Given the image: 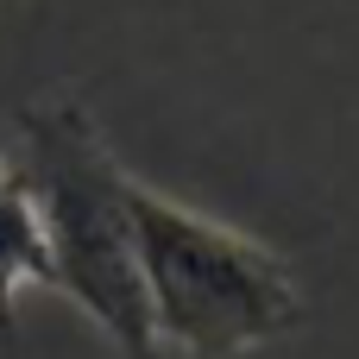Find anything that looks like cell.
Instances as JSON below:
<instances>
[{"label": "cell", "instance_id": "cell-2", "mask_svg": "<svg viewBox=\"0 0 359 359\" xmlns=\"http://www.w3.org/2000/svg\"><path fill=\"white\" fill-rule=\"evenodd\" d=\"M133 221L158 347L183 359H240L309 322V290L252 233L158 196L151 183L133 189Z\"/></svg>", "mask_w": 359, "mask_h": 359}, {"label": "cell", "instance_id": "cell-3", "mask_svg": "<svg viewBox=\"0 0 359 359\" xmlns=\"http://www.w3.org/2000/svg\"><path fill=\"white\" fill-rule=\"evenodd\" d=\"M19 290H50V246L25 170L0 158V328L13 322Z\"/></svg>", "mask_w": 359, "mask_h": 359}, {"label": "cell", "instance_id": "cell-1", "mask_svg": "<svg viewBox=\"0 0 359 359\" xmlns=\"http://www.w3.org/2000/svg\"><path fill=\"white\" fill-rule=\"evenodd\" d=\"M19 170L32 183L44 246H50V290H63L120 359H158L145 265H139V221L133 189L139 177L114 158L95 114L82 101H32L19 114Z\"/></svg>", "mask_w": 359, "mask_h": 359}]
</instances>
